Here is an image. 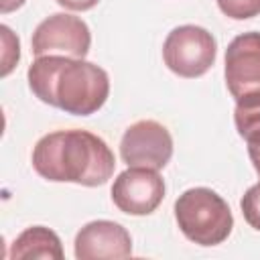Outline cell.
<instances>
[{"label":"cell","mask_w":260,"mask_h":260,"mask_svg":"<svg viewBox=\"0 0 260 260\" xmlns=\"http://www.w3.org/2000/svg\"><path fill=\"white\" fill-rule=\"evenodd\" d=\"M30 91L49 106L73 116L95 114L110 95L108 73L85 59L65 55L37 57L28 71Z\"/></svg>","instance_id":"cell-1"},{"label":"cell","mask_w":260,"mask_h":260,"mask_svg":"<svg viewBox=\"0 0 260 260\" xmlns=\"http://www.w3.org/2000/svg\"><path fill=\"white\" fill-rule=\"evenodd\" d=\"M114 167L110 146L87 130H57L45 134L32 148V169L53 183L98 187L108 183Z\"/></svg>","instance_id":"cell-2"},{"label":"cell","mask_w":260,"mask_h":260,"mask_svg":"<svg viewBox=\"0 0 260 260\" xmlns=\"http://www.w3.org/2000/svg\"><path fill=\"white\" fill-rule=\"evenodd\" d=\"M175 219L183 236L199 246H217L232 234L234 215L228 201L207 187H193L175 201Z\"/></svg>","instance_id":"cell-3"},{"label":"cell","mask_w":260,"mask_h":260,"mask_svg":"<svg viewBox=\"0 0 260 260\" xmlns=\"http://www.w3.org/2000/svg\"><path fill=\"white\" fill-rule=\"evenodd\" d=\"M217 55V43L213 35L195 24H183L173 28L162 45L165 65L179 77L195 79L211 69Z\"/></svg>","instance_id":"cell-4"},{"label":"cell","mask_w":260,"mask_h":260,"mask_svg":"<svg viewBox=\"0 0 260 260\" xmlns=\"http://www.w3.org/2000/svg\"><path fill=\"white\" fill-rule=\"evenodd\" d=\"M91 35L89 26L73 14L57 12L47 16L32 32L30 49L32 55H65L83 59L89 51Z\"/></svg>","instance_id":"cell-5"},{"label":"cell","mask_w":260,"mask_h":260,"mask_svg":"<svg viewBox=\"0 0 260 260\" xmlns=\"http://www.w3.org/2000/svg\"><path fill=\"white\" fill-rule=\"evenodd\" d=\"M120 156L128 167L160 171L173 156V136L156 120H138L122 134Z\"/></svg>","instance_id":"cell-6"},{"label":"cell","mask_w":260,"mask_h":260,"mask_svg":"<svg viewBox=\"0 0 260 260\" xmlns=\"http://www.w3.org/2000/svg\"><path fill=\"white\" fill-rule=\"evenodd\" d=\"M165 199V181L154 169L128 167L112 185L114 205L128 215H148Z\"/></svg>","instance_id":"cell-7"},{"label":"cell","mask_w":260,"mask_h":260,"mask_svg":"<svg viewBox=\"0 0 260 260\" xmlns=\"http://www.w3.org/2000/svg\"><path fill=\"white\" fill-rule=\"evenodd\" d=\"M223 73L236 102L260 95V32H242L228 45Z\"/></svg>","instance_id":"cell-8"},{"label":"cell","mask_w":260,"mask_h":260,"mask_svg":"<svg viewBox=\"0 0 260 260\" xmlns=\"http://www.w3.org/2000/svg\"><path fill=\"white\" fill-rule=\"evenodd\" d=\"M132 256V238L124 225L110 219H95L85 223L75 236L77 260L128 258Z\"/></svg>","instance_id":"cell-9"},{"label":"cell","mask_w":260,"mask_h":260,"mask_svg":"<svg viewBox=\"0 0 260 260\" xmlns=\"http://www.w3.org/2000/svg\"><path fill=\"white\" fill-rule=\"evenodd\" d=\"M63 246L59 236L45 228V225H32L26 228L12 244L10 258L12 260H28V258H49V260H61Z\"/></svg>","instance_id":"cell-10"},{"label":"cell","mask_w":260,"mask_h":260,"mask_svg":"<svg viewBox=\"0 0 260 260\" xmlns=\"http://www.w3.org/2000/svg\"><path fill=\"white\" fill-rule=\"evenodd\" d=\"M234 122L248 146H260V95L236 102Z\"/></svg>","instance_id":"cell-11"},{"label":"cell","mask_w":260,"mask_h":260,"mask_svg":"<svg viewBox=\"0 0 260 260\" xmlns=\"http://www.w3.org/2000/svg\"><path fill=\"white\" fill-rule=\"evenodd\" d=\"M0 32H2V47H4L2 49V77H6L20 59V43H18V37L6 24L0 26Z\"/></svg>","instance_id":"cell-12"},{"label":"cell","mask_w":260,"mask_h":260,"mask_svg":"<svg viewBox=\"0 0 260 260\" xmlns=\"http://www.w3.org/2000/svg\"><path fill=\"white\" fill-rule=\"evenodd\" d=\"M217 6L234 20H246L260 14V0H217Z\"/></svg>","instance_id":"cell-13"},{"label":"cell","mask_w":260,"mask_h":260,"mask_svg":"<svg viewBox=\"0 0 260 260\" xmlns=\"http://www.w3.org/2000/svg\"><path fill=\"white\" fill-rule=\"evenodd\" d=\"M240 207H242V213H244V219L248 221V225L260 232V183L252 185L244 193Z\"/></svg>","instance_id":"cell-14"},{"label":"cell","mask_w":260,"mask_h":260,"mask_svg":"<svg viewBox=\"0 0 260 260\" xmlns=\"http://www.w3.org/2000/svg\"><path fill=\"white\" fill-rule=\"evenodd\" d=\"M63 8H69V10H89V8H93L100 0H57Z\"/></svg>","instance_id":"cell-15"},{"label":"cell","mask_w":260,"mask_h":260,"mask_svg":"<svg viewBox=\"0 0 260 260\" xmlns=\"http://www.w3.org/2000/svg\"><path fill=\"white\" fill-rule=\"evenodd\" d=\"M26 0H0V12L2 14H8L12 10H18Z\"/></svg>","instance_id":"cell-16"},{"label":"cell","mask_w":260,"mask_h":260,"mask_svg":"<svg viewBox=\"0 0 260 260\" xmlns=\"http://www.w3.org/2000/svg\"><path fill=\"white\" fill-rule=\"evenodd\" d=\"M248 154H250L254 171L260 175V146H248Z\"/></svg>","instance_id":"cell-17"}]
</instances>
